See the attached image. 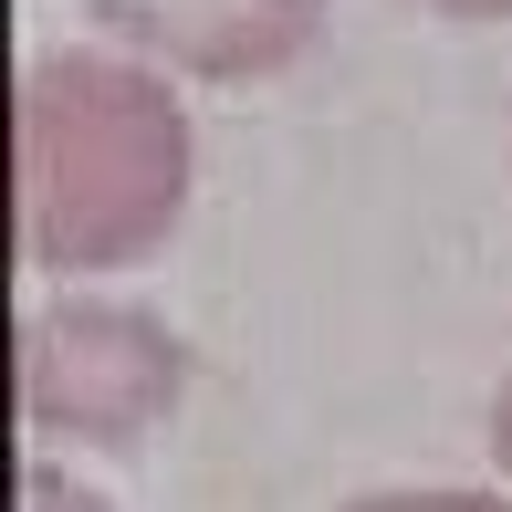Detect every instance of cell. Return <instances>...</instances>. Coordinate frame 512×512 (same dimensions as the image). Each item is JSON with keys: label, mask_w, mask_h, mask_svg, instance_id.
Returning a JSON list of instances; mask_svg holds the SVG:
<instances>
[{"label": "cell", "mask_w": 512, "mask_h": 512, "mask_svg": "<svg viewBox=\"0 0 512 512\" xmlns=\"http://www.w3.org/2000/svg\"><path fill=\"white\" fill-rule=\"evenodd\" d=\"M21 157V262L32 272H115L168 251L199 178L189 105L115 53H32L11 95Z\"/></svg>", "instance_id": "1"}, {"label": "cell", "mask_w": 512, "mask_h": 512, "mask_svg": "<svg viewBox=\"0 0 512 512\" xmlns=\"http://www.w3.org/2000/svg\"><path fill=\"white\" fill-rule=\"evenodd\" d=\"M189 398V345L136 304H32L21 314V429L74 450H147Z\"/></svg>", "instance_id": "2"}, {"label": "cell", "mask_w": 512, "mask_h": 512, "mask_svg": "<svg viewBox=\"0 0 512 512\" xmlns=\"http://www.w3.org/2000/svg\"><path fill=\"white\" fill-rule=\"evenodd\" d=\"M126 53L189 84H272L314 53L324 0H84Z\"/></svg>", "instance_id": "3"}, {"label": "cell", "mask_w": 512, "mask_h": 512, "mask_svg": "<svg viewBox=\"0 0 512 512\" xmlns=\"http://www.w3.org/2000/svg\"><path fill=\"white\" fill-rule=\"evenodd\" d=\"M21 512H115L105 492H84L74 471H53V460H32V471H21Z\"/></svg>", "instance_id": "4"}, {"label": "cell", "mask_w": 512, "mask_h": 512, "mask_svg": "<svg viewBox=\"0 0 512 512\" xmlns=\"http://www.w3.org/2000/svg\"><path fill=\"white\" fill-rule=\"evenodd\" d=\"M345 512H512V502L502 492H366Z\"/></svg>", "instance_id": "5"}, {"label": "cell", "mask_w": 512, "mask_h": 512, "mask_svg": "<svg viewBox=\"0 0 512 512\" xmlns=\"http://www.w3.org/2000/svg\"><path fill=\"white\" fill-rule=\"evenodd\" d=\"M408 11H439V21H512V0H408Z\"/></svg>", "instance_id": "6"}, {"label": "cell", "mask_w": 512, "mask_h": 512, "mask_svg": "<svg viewBox=\"0 0 512 512\" xmlns=\"http://www.w3.org/2000/svg\"><path fill=\"white\" fill-rule=\"evenodd\" d=\"M492 460H502V481H512V377H502V398H492Z\"/></svg>", "instance_id": "7"}]
</instances>
